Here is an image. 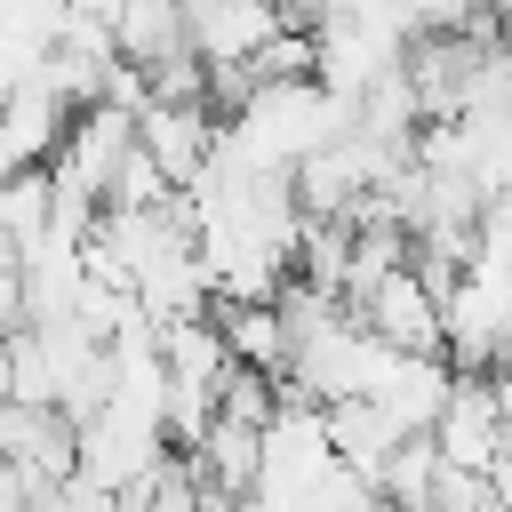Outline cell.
I'll list each match as a JSON object with an SVG mask.
<instances>
[{
	"instance_id": "ba28073f",
	"label": "cell",
	"mask_w": 512,
	"mask_h": 512,
	"mask_svg": "<svg viewBox=\"0 0 512 512\" xmlns=\"http://www.w3.org/2000/svg\"><path fill=\"white\" fill-rule=\"evenodd\" d=\"M488 24H496V32L512 40V0H488Z\"/></svg>"
},
{
	"instance_id": "277c9868",
	"label": "cell",
	"mask_w": 512,
	"mask_h": 512,
	"mask_svg": "<svg viewBox=\"0 0 512 512\" xmlns=\"http://www.w3.org/2000/svg\"><path fill=\"white\" fill-rule=\"evenodd\" d=\"M136 144H144L152 168L184 192V184L208 168V152H216V112H208L200 96H144V104H136Z\"/></svg>"
},
{
	"instance_id": "3957f363",
	"label": "cell",
	"mask_w": 512,
	"mask_h": 512,
	"mask_svg": "<svg viewBox=\"0 0 512 512\" xmlns=\"http://www.w3.org/2000/svg\"><path fill=\"white\" fill-rule=\"evenodd\" d=\"M72 96L48 80V72H24L8 96H0V176H24V168H48L64 128H72Z\"/></svg>"
},
{
	"instance_id": "9c48e42d",
	"label": "cell",
	"mask_w": 512,
	"mask_h": 512,
	"mask_svg": "<svg viewBox=\"0 0 512 512\" xmlns=\"http://www.w3.org/2000/svg\"><path fill=\"white\" fill-rule=\"evenodd\" d=\"M504 376H512V360H504Z\"/></svg>"
},
{
	"instance_id": "5b68a950",
	"label": "cell",
	"mask_w": 512,
	"mask_h": 512,
	"mask_svg": "<svg viewBox=\"0 0 512 512\" xmlns=\"http://www.w3.org/2000/svg\"><path fill=\"white\" fill-rule=\"evenodd\" d=\"M208 320H216V336H224L232 368H248V376H272V384H280L288 336H280V312H272V304H208Z\"/></svg>"
},
{
	"instance_id": "8992f818",
	"label": "cell",
	"mask_w": 512,
	"mask_h": 512,
	"mask_svg": "<svg viewBox=\"0 0 512 512\" xmlns=\"http://www.w3.org/2000/svg\"><path fill=\"white\" fill-rule=\"evenodd\" d=\"M472 264L512 280V200H480V232H472Z\"/></svg>"
},
{
	"instance_id": "7a4b0ae2",
	"label": "cell",
	"mask_w": 512,
	"mask_h": 512,
	"mask_svg": "<svg viewBox=\"0 0 512 512\" xmlns=\"http://www.w3.org/2000/svg\"><path fill=\"white\" fill-rule=\"evenodd\" d=\"M344 312H352L376 344H392V352H440V296L416 280V264H392V272L360 280V288L344 296Z\"/></svg>"
},
{
	"instance_id": "52a82bcc",
	"label": "cell",
	"mask_w": 512,
	"mask_h": 512,
	"mask_svg": "<svg viewBox=\"0 0 512 512\" xmlns=\"http://www.w3.org/2000/svg\"><path fill=\"white\" fill-rule=\"evenodd\" d=\"M24 504H32V480H24V472L0 456V512H24Z\"/></svg>"
},
{
	"instance_id": "6da1fadb",
	"label": "cell",
	"mask_w": 512,
	"mask_h": 512,
	"mask_svg": "<svg viewBox=\"0 0 512 512\" xmlns=\"http://www.w3.org/2000/svg\"><path fill=\"white\" fill-rule=\"evenodd\" d=\"M432 456L440 464H456V472H496L504 464V448H512V424H504V400H496V376H456L448 368V400H440V416H432Z\"/></svg>"
}]
</instances>
